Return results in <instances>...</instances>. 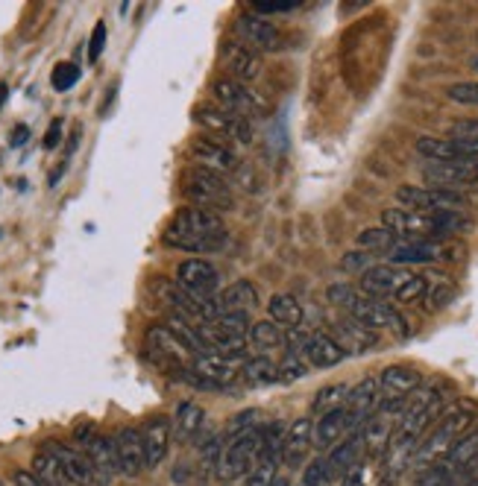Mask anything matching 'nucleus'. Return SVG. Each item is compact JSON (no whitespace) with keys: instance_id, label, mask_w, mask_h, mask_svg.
Returning a JSON list of instances; mask_svg holds the SVG:
<instances>
[{"instance_id":"1","label":"nucleus","mask_w":478,"mask_h":486,"mask_svg":"<svg viewBox=\"0 0 478 486\" xmlns=\"http://www.w3.org/2000/svg\"><path fill=\"white\" fill-rule=\"evenodd\" d=\"M226 229L217 211L206 208H179L165 229V243L185 252H215L226 246Z\"/></svg>"},{"instance_id":"2","label":"nucleus","mask_w":478,"mask_h":486,"mask_svg":"<svg viewBox=\"0 0 478 486\" xmlns=\"http://www.w3.org/2000/svg\"><path fill=\"white\" fill-rule=\"evenodd\" d=\"M329 296H332V302H337L344 307L346 316L358 319L361 326H367L372 331L388 328V331H393V335L408 337V323L388 302L372 299V296H364V293H355L353 288H346V284H335V288L329 290Z\"/></svg>"},{"instance_id":"3","label":"nucleus","mask_w":478,"mask_h":486,"mask_svg":"<svg viewBox=\"0 0 478 486\" xmlns=\"http://www.w3.org/2000/svg\"><path fill=\"white\" fill-rule=\"evenodd\" d=\"M475 422V408L473 405H455L446 417L437 422V428L426 436L423 445H417L414 463L419 472L428 466H437L446 460V454L452 452V445L461 440V436L470 431V425Z\"/></svg>"},{"instance_id":"4","label":"nucleus","mask_w":478,"mask_h":486,"mask_svg":"<svg viewBox=\"0 0 478 486\" xmlns=\"http://www.w3.org/2000/svg\"><path fill=\"white\" fill-rule=\"evenodd\" d=\"M182 194L194 208L217 211V215L232 208V191H229L224 176L197 168V164L185 170V176H182Z\"/></svg>"},{"instance_id":"5","label":"nucleus","mask_w":478,"mask_h":486,"mask_svg":"<svg viewBox=\"0 0 478 486\" xmlns=\"http://www.w3.org/2000/svg\"><path fill=\"white\" fill-rule=\"evenodd\" d=\"M262 452V428H250L238 436H229L224 457H220L217 475L224 481H235L241 475H250V469L255 466Z\"/></svg>"},{"instance_id":"6","label":"nucleus","mask_w":478,"mask_h":486,"mask_svg":"<svg viewBox=\"0 0 478 486\" xmlns=\"http://www.w3.org/2000/svg\"><path fill=\"white\" fill-rule=\"evenodd\" d=\"M212 94H215L220 109L238 115V117H244V121H250V124L259 121V117L267 112V105H264V100L259 97V94H253L247 86H244V82L232 79V77H220L212 86Z\"/></svg>"},{"instance_id":"7","label":"nucleus","mask_w":478,"mask_h":486,"mask_svg":"<svg viewBox=\"0 0 478 486\" xmlns=\"http://www.w3.org/2000/svg\"><path fill=\"white\" fill-rule=\"evenodd\" d=\"M381 226L393 232L400 241H440L435 215H423V211L388 208L381 211Z\"/></svg>"},{"instance_id":"8","label":"nucleus","mask_w":478,"mask_h":486,"mask_svg":"<svg viewBox=\"0 0 478 486\" xmlns=\"http://www.w3.org/2000/svg\"><path fill=\"white\" fill-rule=\"evenodd\" d=\"M194 117L203 129L212 133V138H229V141H235V144H250L253 141V124L226 109H220L215 103L197 105Z\"/></svg>"},{"instance_id":"9","label":"nucleus","mask_w":478,"mask_h":486,"mask_svg":"<svg viewBox=\"0 0 478 486\" xmlns=\"http://www.w3.org/2000/svg\"><path fill=\"white\" fill-rule=\"evenodd\" d=\"M396 199L402 208L423 211V215H435V211H461L466 203L458 191H446V188H417V185H402L396 191Z\"/></svg>"},{"instance_id":"10","label":"nucleus","mask_w":478,"mask_h":486,"mask_svg":"<svg viewBox=\"0 0 478 486\" xmlns=\"http://www.w3.org/2000/svg\"><path fill=\"white\" fill-rule=\"evenodd\" d=\"M235 35L238 41H244L259 53H279L285 47L282 30L273 27V21L255 15V12H244V15L235 18Z\"/></svg>"},{"instance_id":"11","label":"nucleus","mask_w":478,"mask_h":486,"mask_svg":"<svg viewBox=\"0 0 478 486\" xmlns=\"http://www.w3.org/2000/svg\"><path fill=\"white\" fill-rule=\"evenodd\" d=\"M461 249L446 241H402L391 252L393 267H408V264H440V261L458 258Z\"/></svg>"},{"instance_id":"12","label":"nucleus","mask_w":478,"mask_h":486,"mask_svg":"<svg viewBox=\"0 0 478 486\" xmlns=\"http://www.w3.org/2000/svg\"><path fill=\"white\" fill-rule=\"evenodd\" d=\"M188 152H191V159H194L197 168L212 170L217 176H224V179H226V176H235L238 168H241V161H238L235 152H232L226 144H220L217 138H194Z\"/></svg>"},{"instance_id":"13","label":"nucleus","mask_w":478,"mask_h":486,"mask_svg":"<svg viewBox=\"0 0 478 486\" xmlns=\"http://www.w3.org/2000/svg\"><path fill=\"white\" fill-rule=\"evenodd\" d=\"M426 182L431 188H464V185H475L478 182V156H466L458 161H428V168L423 170Z\"/></svg>"},{"instance_id":"14","label":"nucleus","mask_w":478,"mask_h":486,"mask_svg":"<svg viewBox=\"0 0 478 486\" xmlns=\"http://www.w3.org/2000/svg\"><path fill=\"white\" fill-rule=\"evenodd\" d=\"M177 284L191 296H200V299H212L220 288V272L215 270L212 261L194 258V261H182L177 270Z\"/></svg>"},{"instance_id":"15","label":"nucleus","mask_w":478,"mask_h":486,"mask_svg":"<svg viewBox=\"0 0 478 486\" xmlns=\"http://www.w3.org/2000/svg\"><path fill=\"white\" fill-rule=\"evenodd\" d=\"M115 445V460H118V475L126 478H138L147 469L144 460V443H142V431L135 428H121L112 436Z\"/></svg>"},{"instance_id":"16","label":"nucleus","mask_w":478,"mask_h":486,"mask_svg":"<svg viewBox=\"0 0 478 486\" xmlns=\"http://www.w3.org/2000/svg\"><path fill=\"white\" fill-rule=\"evenodd\" d=\"M381 408V390H379V378H364L355 387H349L346 396V413L353 419V428L358 431L370 417H376Z\"/></svg>"},{"instance_id":"17","label":"nucleus","mask_w":478,"mask_h":486,"mask_svg":"<svg viewBox=\"0 0 478 486\" xmlns=\"http://www.w3.org/2000/svg\"><path fill=\"white\" fill-rule=\"evenodd\" d=\"M411 276H414V272H408L405 267L372 264L364 276H361V293L372 296V299H381V296H396V290H400Z\"/></svg>"},{"instance_id":"18","label":"nucleus","mask_w":478,"mask_h":486,"mask_svg":"<svg viewBox=\"0 0 478 486\" xmlns=\"http://www.w3.org/2000/svg\"><path fill=\"white\" fill-rule=\"evenodd\" d=\"M191 370L200 378H206L208 384L217 387V384L235 381L238 372H244V363H241V358H226V354L206 352V354H194Z\"/></svg>"},{"instance_id":"19","label":"nucleus","mask_w":478,"mask_h":486,"mask_svg":"<svg viewBox=\"0 0 478 486\" xmlns=\"http://www.w3.org/2000/svg\"><path fill=\"white\" fill-rule=\"evenodd\" d=\"M224 62H226V68H229V74H232V79H238V82H255L262 77V68H264V62H262V53L259 50H253V47H247L244 41H229L226 47H224Z\"/></svg>"},{"instance_id":"20","label":"nucleus","mask_w":478,"mask_h":486,"mask_svg":"<svg viewBox=\"0 0 478 486\" xmlns=\"http://www.w3.org/2000/svg\"><path fill=\"white\" fill-rule=\"evenodd\" d=\"M170 436H173V425L168 417H153L144 422L142 428V443H144V460L147 469H156L161 460L168 457L170 448Z\"/></svg>"},{"instance_id":"21","label":"nucleus","mask_w":478,"mask_h":486,"mask_svg":"<svg viewBox=\"0 0 478 486\" xmlns=\"http://www.w3.org/2000/svg\"><path fill=\"white\" fill-rule=\"evenodd\" d=\"M335 343L346 352V358H349V354L370 352L379 343V335L372 328L361 326L358 319L344 316V319H337V326H335Z\"/></svg>"},{"instance_id":"22","label":"nucleus","mask_w":478,"mask_h":486,"mask_svg":"<svg viewBox=\"0 0 478 486\" xmlns=\"http://www.w3.org/2000/svg\"><path fill=\"white\" fill-rule=\"evenodd\" d=\"M86 457L95 472L97 486H112V478L118 475V460H115V445L109 436H91L86 443Z\"/></svg>"},{"instance_id":"23","label":"nucleus","mask_w":478,"mask_h":486,"mask_svg":"<svg viewBox=\"0 0 478 486\" xmlns=\"http://www.w3.org/2000/svg\"><path fill=\"white\" fill-rule=\"evenodd\" d=\"M379 390H381V401H400L408 399L419 390V372L411 370V366L393 363L388 370H381L379 375Z\"/></svg>"},{"instance_id":"24","label":"nucleus","mask_w":478,"mask_h":486,"mask_svg":"<svg viewBox=\"0 0 478 486\" xmlns=\"http://www.w3.org/2000/svg\"><path fill=\"white\" fill-rule=\"evenodd\" d=\"M44 448H48V452L60 460L68 483H74V486H91V483H95V472H91L86 452H77V448H68V445H60V443H48Z\"/></svg>"},{"instance_id":"25","label":"nucleus","mask_w":478,"mask_h":486,"mask_svg":"<svg viewBox=\"0 0 478 486\" xmlns=\"http://www.w3.org/2000/svg\"><path fill=\"white\" fill-rule=\"evenodd\" d=\"M314 445V425L311 419H297L288 425V434H285V448H282V463L288 469H297L302 466L306 460L308 448Z\"/></svg>"},{"instance_id":"26","label":"nucleus","mask_w":478,"mask_h":486,"mask_svg":"<svg viewBox=\"0 0 478 486\" xmlns=\"http://www.w3.org/2000/svg\"><path fill=\"white\" fill-rule=\"evenodd\" d=\"M361 457H364V436H361V431H353V436H349L346 443H341L337 448H332V454L326 457V466H329V478H346L349 472H353Z\"/></svg>"},{"instance_id":"27","label":"nucleus","mask_w":478,"mask_h":486,"mask_svg":"<svg viewBox=\"0 0 478 486\" xmlns=\"http://www.w3.org/2000/svg\"><path fill=\"white\" fill-rule=\"evenodd\" d=\"M417 152H419V156H426L428 161H458V159H466V156H478V152L458 144V141L431 138V135L417 138Z\"/></svg>"},{"instance_id":"28","label":"nucleus","mask_w":478,"mask_h":486,"mask_svg":"<svg viewBox=\"0 0 478 486\" xmlns=\"http://www.w3.org/2000/svg\"><path fill=\"white\" fill-rule=\"evenodd\" d=\"M349 431H355V428H353V419H349L346 408L332 410V413H326V417H320V422L314 425V445H317V448H332Z\"/></svg>"},{"instance_id":"29","label":"nucleus","mask_w":478,"mask_h":486,"mask_svg":"<svg viewBox=\"0 0 478 486\" xmlns=\"http://www.w3.org/2000/svg\"><path fill=\"white\" fill-rule=\"evenodd\" d=\"M147 343H150V349H153L156 354H161V358H170L173 363H179V366L194 354L168 326H153V328H150L147 331Z\"/></svg>"},{"instance_id":"30","label":"nucleus","mask_w":478,"mask_h":486,"mask_svg":"<svg viewBox=\"0 0 478 486\" xmlns=\"http://www.w3.org/2000/svg\"><path fill=\"white\" fill-rule=\"evenodd\" d=\"M302 354H306V361L311 366H317V370H332V366H337L346 358V352L337 346L335 337L329 335H311Z\"/></svg>"},{"instance_id":"31","label":"nucleus","mask_w":478,"mask_h":486,"mask_svg":"<svg viewBox=\"0 0 478 486\" xmlns=\"http://www.w3.org/2000/svg\"><path fill=\"white\" fill-rule=\"evenodd\" d=\"M220 311L224 314H250L255 305H259V290H255L253 281H235L220 293Z\"/></svg>"},{"instance_id":"32","label":"nucleus","mask_w":478,"mask_h":486,"mask_svg":"<svg viewBox=\"0 0 478 486\" xmlns=\"http://www.w3.org/2000/svg\"><path fill=\"white\" fill-rule=\"evenodd\" d=\"M203 422H206V410L197 401H182L177 408V417H173V436L179 443H191L200 436Z\"/></svg>"},{"instance_id":"33","label":"nucleus","mask_w":478,"mask_h":486,"mask_svg":"<svg viewBox=\"0 0 478 486\" xmlns=\"http://www.w3.org/2000/svg\"><path fill=\"white\" fill-rule=\"evenodd\" d=\"M361 436H364V448L370 454H384L388 452V445L393 440V425H391V417H384V413H376V417H370L364 425H361Z\"/></svg>"},{"instance_id":"34","label":"nucleus","mask_w":478,"mask_h":486,"mask_svg":"<svg viewBox=\"0 0 478 486\" xmlns=\"http://www.w3.org/2000/svg\"><path fill=\"white\" fill-rule=\"evenodd\" d=\"M473 463H478V428H470L458 443L452 445V452L443 460V466H446L452 475L455 472H464L470 469Z\"/></svg>"},{"instance_id":"35","label":"nucleus","mask_w":478,"mask_h":486,"mask_svg":"<svg viewBox=\"0 0 478 486\" xmlns=\"http://www.w3.org/2000/svg\"><path fill=\"white\" fill-rule=\"evenodd\" d=\"M267 314L276 326H288V328H299L302 326V305L297 302V296L290 293H276L271 296V302H267Z\"/></svg>"},{"instance_id":"36","label":"nucleus","mask_w":478,"mask_h":486,"mask_svg":"<svg viewBox=\"0 0 478 486\" xmlns=\"http://www.w3.org/2000/svg\"><path fill=\"white\" fill-rule=\"evenodd\" d=\"M250 343L267 358V354L285 349V331H282V326H276L273 319H262V323H253Z\"/></svg>"},{"instance_id":"37","label":"nucleus","mask_w":478,"mask_h":486,"mask_svg":"<svg viewBox=\"0 0 478 486\" xmlns=\"http://www.w3.org/2000/svg\"><path fill=\"white\" fill-rule=\"evenodd\" d=\"M32 475L41 486H68V478L60 466V460H56L48 448H41V452L32 457Z\"/></svg>"},{"instance_id":"38","label":"nucleus","mask_w":478,"mask_h":486,"mask_svg":"<svg viewBox=\"0 0 478 486\" xmlns=\"http://www.w3.org/2000/svg\"><path fill=\"white\" fill-rule=\"evenodd\" d=\"M400 243H402V241L396 238L393 232L384 229V226L364 229V232L358 234V249H361V252H370V255H384V252L391 255Z\"/></svg>"},{"instance_id":"39","label":"nucleus","mask_w":478,"mask_h":486,"mask_svg":"<svg viewBox=\"0 0 478 486\" xmlns=\"http://www.w3.org/2000/svg\"><path fill=\"white\" fill-rule=\"evenodd\" d=\"M244 381H247L250 387H267L279 381V366L264 358V354H259V358H250L247 363H244Z\"/></svg>"},{"instance_id":"40","label":"nucleus","mask_w":478,"mask_h":486,"mask_svg":"<svg viewBox=\"0 0 478 486\" xmlns=\"http://www.w3.org/2000/svg\"><path fill=\"white\" fill-rule=\"evenodd\" d=\"M346 396H349L346 384L323 387L311 401V413H314V417H326V413H332V410H341V408H346Z\"/></svg>"},{"instance_id":"41","label":"nucleus","mask_w":478,"mask_h":486,"mask_svg":"<svg viewBox=\"0 0 478 486\" xmlns=\"http://www.w3.org/2000/svg\"><path fill=\"white\" fill-rule=\"evenodd\" d=\"M203 328L215 331V335H224V337H247L253 326H250V314H224Z\"/></svg>"},{"instance_id":"42","label":"nucleus","mask_w":478,"mask_h":486,"mask_svg":"<svg viewBox=\"0 0 478 486\" xmlns=\"http://www.w3.org/2000/svg\"><path fill=\"white\" fill-rule=\"evenodd\" d=\"M455 299V284L449 279H431L428 281V288H426V296H423V302H426V311H440V307H446L449 302Z\"/></svg>"},{"instance_id":"43","label":"nucleus","mask_w":478,"mask_h":486,"mask_svg":"<svg viewBox=\"0 0 478 486\" xmlns=\"http://www.w3.org/2000/svg\"><path fill=\"white\" fill-rule=\"evenodd\" d=\"M449 138L458 141V144L470 147L473 152H478V121L470 117V121H455L449 126Z\"/></svg>"},{"instance_id":"44","label":"nucleus","mask_w":478,"mask_h":486,"mask_svg":"<svg viewBox=\"0 0 478 486\" xmlns=\"http://www.w3.org/2000/svg\"><path fill=\"white\" fill-rule=\"evenodd\" d=\"M446 97L461 105H478V79L475 82H455L446 88Z\"/></svg>"},{"instance_id":"45","label":"nucleus","mask_w":478,"mask_h":486,"mask_svg":"<svg viewBox=\"0 0 478 486\" xmlns=\"http://www.w3.org/2000/svg\"><path fill=\"white\" fill-rule=\"evenodd\" d=\"M426 288H428V279L426 276H411L400 290H396L393 299L396 302H414V299H423L426 296Z\"/></svg>"},{"instance_id":"46","label":"nucleus","mask_w":478,"mask_h":486,"mask_svg":"<svg viewBox=\"0 0 478 486\" xmlns=\"http://www.w3.org/2000/svg\"><path fill=\"white\" fill-rule=\"evenodd\" d=\"M79 79V68L74 62H60L53 68V88L56 91H68L74 88Z\"/></svg>"},{"instance_id":"47","label":"nucleus","mask_w":478,"mask_h":486,"mask_svg":"<svg viewBox=\"0 0 478 486\" xmlns=\"http://www.w3.org/2000/svg\"><path fill=\"white\" fill-rule=\"evenodd\" d=\"M299 4L297 0H255L253 4V12L255 15H282V12H294Z\"/></svg>"},{"instance_id":"48","label":"nucleus","mask_w":478,"mask_h":486,"mask_svg":"<svg viewBox=\"0 0 478 486\" xmlns=\"http://www.w3.org/2000/svg\"><path fill=\"white\" fill-rule=\"evenodd\" d=\"M332 478H329V466H326V457H317L311 460L306 466V475H302V483L306 486H326Z\"/></svg>"},{"instance_id":"49","label":"nucleus","mask_w":478,"mask_h":486,"mask_svg":"<svg viewBox=\"0 0 478 486\" xmlns=\"http://www.w3.org/2000/svg\"><path fill=\"white\" fill-rule=\"evenodd\" d=\"M308 375V366L302 363L299 358H288L282 366H279V381L282 384H294V381H302V378Z\"/></svg>"},{"instance_id":"50","label":"nucleus","mask_w":478,"mask_h":486,"mask_svg":"<svg viewBox=\"0 0 478 486\" xmlns=\"http://www.w3.org/2000/svg\"><path fill=\"white\" fill-rule=\"evenodd\" d=\"M279 463H255L247 475V486H271L276 481Z\"/></svg>"},{"instance_id":"51","label":"nucleus","mask_w":478,"mask_h":486,"mask_svg":"<svg viewBox=\"0 0 478 486\" xmlns=\"http://www.w3.org/2000/svg\"><path fill=\"white\" fill-rule=\"evenodd\" d=\"M341 267H344L346 272H361V276H364V272L372 267V255L355 249V252H346V255L341 258Z\"/></svg>"},{"instance_id":"52","label":"nucleus","mask_w":478,"mask_h":486,"mask_svg":"<svg viewBox=\"0 0 478 486\" xmlns=\"http://www.w3.org/2000/svg\"><path fill=\"white\" fill-rule=\"evenodd\" d=\"M311 335H306V331H285V349L290 352V358H299L302 352H306V343H308Z\"/></svg>"},{"instance_id":"53","label":"nucleus","mask_w":478,"mask_h":486,"mask_svg":"<svg viewBox=\"0 0 478 486\" xmlns=\"http://www.w3.org/2000/svg\"><path fill=\"white\" fill-rule=\"evenodd\" d=\"M103 47H106V23L100 21L95 27V32H91V41H88V59H91V62H97Z\"/></svg>"},{"instance_id":"54","label":"nucleus","mask_w":478,"mask_h":486,"mask_svg":"<svg viewBox=\"0 0 478 486\" xmlns=\"http://www.w3.org/2000/svg\"><path fill=\"white\" fill-rule=\"evenodd\" d=\"M60 138H62V121H53L48 135H44V150H53L56 144H60Z\"/></svg>"},{"instance_id":"55","label":"nucleus","mask_w":478,"mask_h":486,"mask_svg":"<svg viewBox=\"0 0 478 486\" xmlns=\"http://www.w3.org/2000/svg\"><path fill=\"white\" fill-rule=\"evenodd\" d=\"M15 486H41V483L36 481V475H32V472H18V475H15Z\"/></svg>"},{"instance_id":"56","label":"nucleus","mask_w":478,"mask_h":486,"mask_svg":"<svg viewBox=\"0 0 478 486\" xmlns=\"http://www.w3.org/2000/svg\"><path fill=\"white\" fill-rule=\"evenodd\" d=\"M27 138H30V129H27V126H18L15 133H13V147H21Z\"/></svg>"},{"instance_id":"57","label":"nucleus","mask_w":478,"mask_h":486,"mask_svg":"<svg viewBox=\"0 0 478 486\" xmlns=\"http://www.w3.org/2000/svg\"><path fill=\"white\" fill-rule=\"evenodd\" d=\"M271 486H290V481H288V478H282V475H276V481H273Z\"/></svg>"},{"instance_id":"58","label":"nucleus","mask_w":478,"mask_h":486,"mask_svg":"<svg viewBox=\"0 0 478 486\" xmlns=\"http://www.w3.org/2000/svg\"><path fill=\"white\" fill-rule=\"evenodd\" d=\"M470 68H473V70H475V74H478V53H475V56L470 59Z\"/></svg>"},{"instance_id":"59","label":"nucleus","mask_w":478,"mask_h":486,"mask_svg":"<svg viewBox=\"0 0 478 486\" xmlns=\"http://www.w3.org/2000/svg\"><path fill=\"white\" fill-rule=\"evenodd\" d=\"M4 97H6V86H0V103H4Z\"/></svg>"},{"instance_id":"60","label":"nucleus","mask_w":478,"mask_h":486,"mask_svg":"<svg viewBox=\"0 0 478 486\" xmlns=\"http://www.w3.org/2000/svg\"><path fill=\"white\" fill-rule=\"evenodd\" d=\"M344 486H353V483H349V481H344Z\"/></svg>"},{"instance_id":"61","label":"nucleus","mask_w":478,"mask_h":486,"mask_svg":"<svg viewBox=\"0 0 478 486\" xmlns=\"http://www.w3.org/2000/svg\"><path fill=\"white\" fill-rule=\"evenodd\" d=\"M473 486H478V481H475V483H473Z\"/></svg>"},{"instance_id":"62","label":"nucleus","mask_w":478,"mask_h":486,"mask_svg":"<svg viewBox=\"0 0 478 486\" xmlns=\"http://www.w3.org/2000/svg\"><path fill=\"white\" fill-rule=\"evenodd\" d=\"M299 486H306V483H299Z\"/></svg>"}]
</instances>
